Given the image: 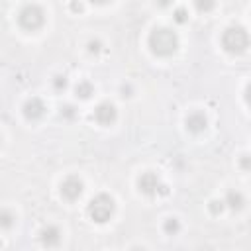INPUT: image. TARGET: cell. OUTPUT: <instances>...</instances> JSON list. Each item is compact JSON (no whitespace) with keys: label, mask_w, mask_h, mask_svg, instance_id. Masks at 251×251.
<instances>
[{"label":"cell","mask_w":251,"mask_h":251,"mask_svg":"<svg viewBox=\"0 0 251 251\" xmlns=\"http://www.w3.org/2000/svg\"><path fill=\"white\" fill-rule=\"evenodd\" d=\"M147 45L155 57H171L178 49V35L171 27H155L147 37Z\"/></svg>","instance_id":"cell-1"},{"label":"cell","mask_w":251,"mask_h":251,"mask_svg":"<svg viewBox=\"0 0 251 251\" xmlns=\"http://www.w3.org/2000/svg\"><path fill=\"white\" fill-rule=\"evenodd\" d=\"M251 45V37L243 25H229L222 33V47L229 55H241Z\"/></svg>","instance_id":"cell-2"},{"label":"cell","mask_w":251,"mask_h":251,"mask_svg":"<svg viewBox=\"0 0 251 251\" xmlns=\"http://www.w3.org/2000/svg\"><path fill=\"white\" fill-rule=\"evenodd\" d=\"M114 210H116L114 198H112L110 194H106V192L96 194V196L88 202V206H86V212H88L90 220L96 222V224H106V222L114 216Z\"/></svg>","instance_id":"cell-3"},{"label":"cell","mask_w":251,"mask_h":251,"mask_svg":"<svg viewBox=\"0 0 251 251\" xmlns=\"http://www.w3.org/2000/svg\"><path fill=\"white\" fill-rule=\"evenodd\" d=\"M18 24L25 31H37L45 24V12L37 4H25L18 12Z\"/></svg>","instance_id":"cell-4"},{"label":"cell","mask_w":251,"mask_h":251,"mask_svg":"<svg viewBox=\"0 0 251 251\" xmlns=\"http://www.w3.org/2000/svg\"><path fill=\"white\" fill-rule=\"evenodd\" d=\"M137 188H139V192L145 194V196H155V194H167V192H169V188H167V186L159 180V176H157L155 173H151V171L143 173V175L137 178Z\"/></svg>","instance_id":"cell-5"},{"label":"cell","mask_w":251,"mask_h":251,"mask_svg":"<svg viewBox=\"0 0 251 251\" xmlns=\"http://www.w3.org/2000/svg\"><path fill=\"white\" fill-rule=\"evenodd\" d=\"M118 120V110L112 102H100L96 108H94V122L98 126H112L114 122Z\"/></svg>","instance_id":"cell-6"},{"label":"cell","mask_w":251,"mask_h":251,"mask_svg":"<svg viewBox=\"0 0 251 251\" xmlns=\"http://www.w3.org/2000/svg\"><path fill=\"white\" fill-rule=\"evenodd\" d=\"M82 190H84V184H82V180L78 178V176H67L63 182H61V196L65 198V200H76V198H80V194H82Z\"/></svg>","instance_id":"cell-7"},{"label":"cell","mask_w":251,"mask_h":251,"mask_svg":"<svg viewBox=\"0 0 251 251\" xmlns=\"http://www.w3.org/2000/svg\"><path fill=\"white\" fill-rule=\"evenodd\" d=\"M45 110H47L45 102H43L41 98H37V96L29 98V100L24 104V116H25V120H31V122L41 120V118L45 116Z\"/></svg>","instance_id":"cell-8"},{"label":"cell","mask_w":251,"mask_h":251,"mask_svg":"<svg viewBox=\"0 0 251 251\" xmlns=\"http://www.w3.org/2000/svg\"><path fill=\"white\" fill-rule=\"evenodd\" d=\"M186 129L190 131V133H202L206 127H208V118L204 116V112H190L188 116H186Z\"/></svg>","instance_id":"cell-9"},{"label":"cell","mask_w":251,"mask_h":251,"mask_svg":"<svg viewBox=\"0 0 251 251\" xmlns=\"http://www.w3.org/2000/svg\"><path fill=\"white\" fill-rule=\"evenodd\" d=\"M39 239H41L43 245L55 247V245H59V241H61V229H59L57 226H53V224H47V226L39 231Z\"/></svg>","instance_id":"cell-10"},{"label":"cell","mask_w":251,"mask_h":251,"mask_svg":"<svg viewBox=\"0 0 251 251\" xmlns=\"http://www.w3.org/2000/svg\"><path fill=\"white\" fill-rule=\"evenodd\" d=\"M224 202H226V206H227L229 210H233V212H237V210H241V208L245 206V198H243V194H241L239 190H227Z\"/></svg>","instance_id":"cell-11"},{"label":"cell","mask_w":251,"mask_h":251,"mask_svg":"<svg viewBox=\"0 0 251 251\" xmlns=\"http://www.w3.org/2000/svg\"><path fill=\"white\" fill-rule=\"evenodd\" d=\"M92 92H94V86H92L90 80H78L76 86H75V94L80 100H88L92 96Z\"/></svg>","instance_id":"cell-12"},{"label":"cell","mask_w":251,"mask_h":251,"mask_svg":"<svg viewBox=\"0 0 251 251\" xmlns=\"http://www.w3.org/2000/svg\"><path fill=\"white\" fill-rule=\"evenodd\" d=\"M163 229H165L167 235H176V233L180 231V222H178L176 218H169V220H165Z\"/></svg>","instance_id":"cell-13"},{"label":"cell","mask_w":251,"mask_h":251,"mask_svg":"<svg viewBox=\"0 0 251 251\" xmlns=\"http://www.w3.org/2000/svg\"><path fill=\"white\" fill-rule=\"evenodd\" d=\"M216 6V0H194V8L200 12V14H208L212 12Z\"/></svg>","instance_id":"cell-14"},{"label":"cell","mask_w":251,"mask_h":251,"mask_svg":"<svg viewBox=\"0 0 251 251\" xmlns=\"http://www.w3.org/2000/svg\"><path fill=\"white\" fill-rule=\"evenodd\" d=\"M14 220H16V216H14V214H12L10 210H2V212H0V226H2L4 229L12 227Z\"/></svg>","instance_id":"cell-15"},{"label":"cell","mask_w":251,"mask_h":251,"mask_svg":"<svg viewBox=\"0 0 251 251\" xmlns=\"http://www.w3.org/2000/svg\"><path fill=\"white\" fill-rule=\"evenodd\" d=\"M224 208H226V202H224V200H212V202L208 204V210H210V214H212V216L222 214V212H224Z\"/></svg>","instance_id":"cell-16"},{"label":"cell","mask_w":251,"mask_h":251,"mask_svg":"<svg viewBox=\"0 0 251 251\" xmlns=\"http://www.w3.org/2000/svg\"><path fill=\"white\" fill-rule=\"evenodd\" d=\"M173 20H175L176 24H186V22H188V12H186V8H176V10L173 12Z\"/></svg>","instance_id":"cell-17"},{"label":"cell","mask_w":251,"mask_h":251,"mask_svg":"<svg viewBox=\"0 0 251 251\" xmlns=\"http://www.w3.org/2000/svg\"><path fill=\"white\" fill-rule=\"evenodd\" d=\"M75 116H76V110H75V106L67 104V106H63V108H61V118H63V120H73Z\"/></svg>","instance_id":"cell-18"},{"label":"cell","mask_w":251,"mask_h":251,"mask_svg":"<svg viewBox=\"0 0 251 251\" xmlns=\"http://www.w3.org/2000/svg\"><path fill=\"white\" fill-rule=\"evenodd\" d=\"M100 51H102V41H100V39H90V41H88V53L98 55Z\"/></svg>","instance_id":"cell-19"},{"label":"cell","mask_w":251,"mask_h":251,"mask_svg":"<svg viewBox=\"0 0 251 251\" xmlns=\"http://www.w3.org/2000/svg\"><path fill=\"white\" fill-rule=\"evenodd\" d=\"M53 86H55V90H65L67 88V76H55L53 78Z\"/></svg>","instance_id":"cell-20"},{"label":"cell","mask_w":251,"mask_h":251,"mask_svg":"<svg viewBox=\"0 0 251 251\" xmlns=\"http://www.w3.org/2000/svg\"><path fill=\"white\" fill-rule=\"evenodd\" d=\"M239 167L243 171H249L251 169V155H241L239 157Z\"/></svg>","instance_id":"cell-21"},{"label":"cell","mask_w":251,"mask_h":251,"mask_svg":"<svg viewBox=\"0 0 251 251\" xmlns=\"http://www.w3.org/2000/svg\"><path fill=\"white\" fill-rule=\"evenodd\" d=\"M243 96H245V102H247V106L251 108V82L245 86V94H243Z\"/></svg>","instance_id":"cell-22"},{"label":"cell","mask_w":251,"mask_h":251,"mask_svg":"<svg viewBox=\"0 0 251 251\" xmlns=\"http://www.w3.org/2000/svg\"><path fill=\"white\" fill-rule=\"evenodd\" d=\"M71 10H73V12H82V2L73 0V2H71Z\"/></svg>","instance_id":"cell-23"},{"label":"cell","mask_w":251,"mask_h":251,"mask_svg":"<svg viewBox=\"0 0 251 251\" xmlns=\"http://www.w3.org/2000/svg\"><path fill=\"white\" fill-rule=\"evenodd\" d=\"M122 92H124V96H131V86L129 84H124L122 86Z\"/></svg>","instance_id":"cell-24"},{"label":"cell","mask_w":251,"mask_h":251,"mask_svg":"<svg viewBox=\"0 0 251 251\" xmlns=\"http://www.w3.org/2000/svg\"><path fill=\"white\" fill-rule=\"evenodd\" d=\"M169 4H171V0H157V6L159 8H167Z\"/></svg>","instance_id":"cell-25"},{"label":"cell","mask_w":251,"mask_h":251,"mask_svg":"<svg viewBox=\"0 0 251 251\" xmlns=\"http://www.w3.org/2000/svg\"><path fill=\"white\" fill-rule=\"evenodd\" d=\"M88 2H92V4H98V6H102V4H108V2H112V0H88Z\"/></svg>","instance_id":"cell-26"}]
</instances>
